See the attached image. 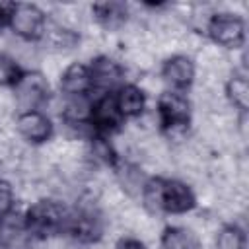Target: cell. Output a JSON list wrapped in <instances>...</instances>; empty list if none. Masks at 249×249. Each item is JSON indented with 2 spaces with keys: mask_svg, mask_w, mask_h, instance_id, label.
<instances>
[{
  "mask_svg": "<svg viewBox=\"0 0 249 249\" xmlns=\"http://www.w3.org/2000/svg\"><path fill=\"white\" fill-rule=\"evenodd\" d=\"M142 202L150 212H167V214H185L191 212L196 204L193 189L179 179L150 177L142 187Z\"/></svg>",
  "mask_w": 249,
  "mask_h": 249,
  "instance_id": "6da1fadb",
  "label": "cell"
},
{
  "mask_svg": "<svg viewBox=\"0 0 249 249\" xmlns=\"http://www.w3.org/2000/svg\"><path fill=\"white\" fill-rule=\"evenodd\" d=\"M68 216L70 212L64 208L62 202L54 198H41L29 206V210L23 216V222L31 237L47 239L66 230Z\"/></svg>",
  "mask_w": 249,
  "mask_h": 249,
  "instance_id": "7a4b0ae2",
  "label": "cell"
},
{
  "mask_svg": "<svg viewBox=\"0 0 249 249\" xmlns=\"http://www.w3.org/2000/svg\"><path fill=\"white\" fill-rule=\"evenodd\" d=\"M158 119L161 128L171 136L187 132L191 123V103L187 95L175 89L163 91L158 97Z\"/></svg>",
  "mask_w": 249,
  "mask_h": 249,
  "instance_id": "3957f363",
  "label": "cell"
},
{
  "mask_svg": "<svg viewBox=\"0 0 249 249\" xmlns=\"http://www.w3.org/2000/svg\"><path fill=\"white\" fill-rule=\"evenodd\" d=\"M206 33L220 47L239 49L245 41V21L239 14L218 12V14H212L208 18Z\"/></svg>",
  "mask_w": 249,
  "mask_h": 249,
  "instance_id": "277c9868",
  "label": "cell"
},
{
  "mask_svg": "<svg viewBox=\"0 0 249 249\" xmlns=\"http://www.w3.org/2000/svg\"><path fill=\"white\" fill-rule=\"evenodd\" d=\"M10 29L23 41H37L45 37L47 29V16L45 12L35 6V4H23V2H14L10 19H8Z\"/></svg>",
  "mask_w": 249,
  "mask_h": 249,
  "instance_id": "5b68a950",
  "label": "cell"
},
{
  "mask_svg": "<svg viewBox=\"0 0 249 249\" xmlns=\"http://www.w3.org/2000/svg\"><path fill=\"white\" fill-rule=\"evenodd\" d=\"M14 93L21 111H39V107L49 99V82L39 72H23Z\"/></svg>",
  "mask_w": 249,
  "mask_h": 249,
  "instance_id": "8992f818",
  "label": "cell"
},
{
  "mask_svg": "<svg viewBox=\"0 0 249 249\" xmlns=\"http://www.w3.org/2000/svg\"><path fill=\"white\" fill-rule=\"evenodd\" d=\"M123 123V117L115 103V93H103L99 95L91 105V117L89 124L97 134L107 136L109 132H115Z\"/></svg>",
  "mask_w": 249,
  "mask_h": 249,
  "instance_id": "52a82bcc",
  "label": "cell"
},
{
  "mask_svg": "<svg viewBox=\"0 0 249 249\" xmlns=\"http://www.w3.org/2000/svg\"><path fill=\"white\" fill-rule=\"evenodd\" d=\"M88 66L91 74V89H99L101 93H111V89L121 84L124 74V68L115 58H109L105 54L95 56Z\"/></svg>",
  "mask_w": 249,
  "mask_h": 249,
  "instance_id": "ba28073f",
  "label": "cell"
},
{
  "mask_svg": "<svg viewBox=\"0 0 249 249\" xmlns=\"http://www.w3.org/2000/svg\"><path fill=\"white\" fill-rule=\"evenodd\" d=\"M16 128L31 144H43L53 136V123L41 111H19L16 117Z\"/></svg>",
  "mask_w": 249,
  "mask_h": 249,
  "instance_id": "9c48e42d",
  "label": "cell"
},
{
  "mask_svg": "<svg viewBox=\"0 0 249 249\" xmlns=\"http://www.w3.org/2000/svg\"><path fill=\"white\" fill-rule=\"evenodd\" d=\"M195 62L187 54H173L169 56L161 66V78L165 84H169L175 91L187 89L195 80Z\"/></svg>",
  "mask_w": 249,
  "mask_h": 249,
  "instance_id": "30bf717a",
  "label": "cell"
},
{
  "mask_svg": "<svg viewBox=\"0 0 249 249\" xmlns=\"http://www.w3.org/2000/svg\"><path fill=\"white\" fill-rule=\"evenodd\" d=\"M60 89L68 97L88 95V91L91 89L89 66L84 64V62H72V64H68L64 68V72L60 74Z\"/></svg>",
  "mask_w": 249,
  "mask_h": 249,
  "instance_id": "8fae6325",
  "label": "cell"
},
{
  "mask_svg": "<svg viewBox=\"0 0 249 249\" xmlns=\"http://www.w3.org/2000/svg\"><path fill=\"white\" fill-rule=\"evenodd\" d=\"M115 103L123 119H134L144 113L146 107V93L134 84H123L117 88Z\"/></svg>",
  "mask_w": 249,
  "mask_h": 249,
  "instance_id": "7c38bea8",
  "label": "cell"
},
{
  "mask_svg": "<svg viewBox=\"0 0 249 249\" xmlns=\"http://www.w3.org/2000/svg\"><path fill=\"white\" fill-rule=\"evenodd\" d=\"M29 237L31 235L21 216L8 214L0 220V245L4 249H25Z\"/></svg>",
  "mask_w": 249,
  "mask_h": 249,
  "instance_id": "4fadbf2b",
  "label": "cell"
},
{
  "mask_svg": "<svg viewBox=\"0 0 249 249\" xmlns=\"http://www.w3.org/2000/svg\"><path fill=\"white\" fill-rule=\"evenodd\" d=\"M91 14L105 29H117L126 21L128 8L124 2H97L91 6Z\"/></svg>",
  "mask_w": 249,
  "mask_h": 249,
  "instance_id": "5bb4252c",
  "label": "cell"
},
{
  "mask_svg": "<svg viewBox=\"0 0 249 249\" xmlns=\"http://www.w3.org/2000/svg\"><path fill=\"white\" fill-rule=\"evenodd\" d=\"M224 89H226L228 101L239 113H247V109H249V84H247V76L243 72H233L226 80Z\"/></svg>",
  "mask_w": 249,
  "mask_h": 249,
  "instance_id": "9a60e30c",
  "label": "cell"
},
{
  "mask_svg": "<svg viewBox=\"0 0 249 249\" xmlns=\"http://www.w3.org/2000/svg\"><path fill=\"white\" fill-rule=\"evenodd\" d=\"M91 105L93 101H89L88 95H76L70 97L62 109V119L72 124V126H82V124H89V117H91Z\"/></svg>",
  "mask_w": 249,
  "mask_h": 249,
  "instance_id": "2e32d148",
  "label": "cell"
},
{
  "mask_svg": "<svg viewBox=\"0 0 249 249\" xmlns=\"http://www.w3.org/2000/svg\"><path fill=\"white\" fill-rule=\"evenodd\" d=\"M160 243H161V249H196L195 233L179 226L165 228Z\"/></svg>",
  "mask_w": 249,
  "mask_h": 249,
  "instance_id": "e0dca14e",
  "label": "cell"
},
{
  "mask_svg": "<svg viewBox=\"0 0 249 249\" xmlns=\"http://www.w3.org/2000/svg\"><path fill=\"white\" fill-rule=\"evenodd\" d=\"M216 249H247L245 230L237 224L222 226L216 233Z\"/></svg>",
  "mask_w": 249,
  "mask_h": 249,
  "instance_id": "ac0fdd59",
  "label": "cell"
},
{
  "mask_svg": "<svg viewBox=\"0 0 249 249\" xmlns=\"http://www.w3.org/2000/svg\"><path fill=\"white\" fill-rule=\"evenodd\" d=\"M21 76H23V68L19 66L18 58L8 53H0V86L16 88Z\"/></svg>",
  "mask_w": 249,
  "mask_h": 249,
  "instance_id": "d6986e66",
  "label": "cell"
},
{
  "mask_svg": "<svg viewBox=\"0 0 249 249\" xmlns=\"http://www.w3.org/2000/svg\"><path fill=\"white\" fill-rule=\"evenodd\" d=\"M45 37L56 49H72L80 41V35L76 31H72V29H68L64 25H58V23H54L53 27H47L45 29Z\"/></svg>",
  "mask_w": 249,
  "mask_h": 249,
  "instance_id": "ffe728a7",
  "label": "cell"
},
{
  "mask_svg": "<svg viewBox=\"0 0 249 249\" xmlns=\"http://www.w3.org/2000/svg\"><path fill=\"white\" fill-rule=\"evenodd\" d=\"M119 177H121V185L123 189L128 193V195H140L142 193V187H144V179H142V173L138 171V167L134 165H124L121 171H119Z\"/></svg>",
  "mask_w": 249,
  "mask_h": 249,
  "instance_id": "44dd1931",
  "label": "cell"
},
{
  "mask_svg": "<svg viewBox=\"0 0 249 249\" xmlns=\"http://www.w3.org/2000/svg\"><path fill=\"white\" fill-rule=\"evenodd\" d=\"M91 154L95 156V160L107 163V165H115L117 163V154L111 146V142L103 136V134H95L91 138Z\"/></svg>",
  "mask_w": 249,
  "mask_h": 249,
  "instance_id": "7402d4cb",
  "label": "cell"
},
{
  "mask_svg": "<svg viewBox=\"0 0 249 249\" xmlns=\"http://www.w3.org/2000/svg\"><path fill=\"white\" fill-rule=\"evenodd\" d=\"M14 210V187L10 181L0 179V220Z\"/></svg>",
  "mask_w": 249,
  "mask_h": 249,
  "instance_id": "603a6c76",
  "label": "cell"
},
{
  "mask_svg": "<svg viewBox=\"0 0 249 249\" xmlns=\"http://www.w3.org/2000/svg\"><path fill=\"white\" fill-rule=\"evenodd\" d=\"M115 249H146V245L136 237H121L117 241Z\"/></svg>",
  "mask_w": 249,
  "mask_h": 249,
  "instance_id": "cb8c5ba5",
  "label": "cell"
}]
</instances>
